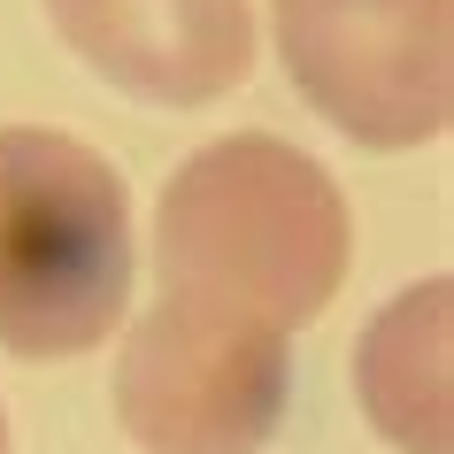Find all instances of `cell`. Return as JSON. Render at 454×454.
Wrapping results in <instances>:
<instances>
[{
	"label": "cell",
	"mask_w": 454,
	"mask_h": 454,
	"mask_svg": "<svg viewBox=\"0 0 454 454\" xmlns=\"http://www.w3.org/2000/svg\"><path fill=\"white\" fill-rule=\"evenodd\" d=\"M85 70L154 108H208L254 70L247 0H47Z\"/></svg>",
	"instance_id": "cell-5"
},
{
	"label": "cell",
	"mask_w": 454,
	"mask_h": 454,
	"mask_svg": "<svg viewBox=\"0 0 454 454\" xmlns=\"http://www.w3.org/2000/svg\"><path fill=\"white\" fill-rule=\"evenodd\" d=\"M447 309L454 286L424 278L362 332L355 347V393L370 408L378 439L401 454H454V408H447Z\"/></svg>",
	"instance_id": "cell-6"
},
{
	"label": "cell",
	"mask_w": 454,
	"mask_h": 454,
	"mask_svg": "<svg viewBox=\"0 0 454 454\" xmlns=\"http://www.w3.org/2000/svg\"><path fill=\"white\" fill-rule=\"evenodd\" d=\"M131 301V192L85 139L0 123V347L93 355Z\"/></svg>",
	"instance_id": "cell-2"
},
{
	"label": "cell",
	"mask_w": 454,
	"mask_h": 454,
	"mask_svg": "<svg viewBox=\"0 0 454 454\" xmlns=\"http://www.w3.org/2000/svg\"><path fill=\"white\" fill-rule=\"evenodd\" d=\"M278 54L355 146H424L454 123V0H278Z\"/></svg>",
	"instance_id": "cell-4"
},
{
	"label": "cell",
	"mask_w": 454,
	"mask_h": 454,
	"mask_svg": "<svg viewBox=\"0 0 454 454\" xmlns=\"http://www.w3.org/2000/svg\"><path fill=\"white\" fill-rule=\"evenodd\" d=\"M293 355L254 309L162 286L116 362V416L139 454H262L286 424Z\"/></svg>",
	"instance_id": "cell-3"
},
{
	"label": "cell",
	"mask_w": 454,
	"mask_h": 454,
	"mask_svg": "<svg viewBox=\"0 0 454 454\" xmlns=\"http://www.w3.org/2000/svg\"><path fill=\"white\" fill-rule=\"evenodd\" d=\"M0 454H8V416H0Z\"/></svg>",
	"instance_id": "cell-7"
},
{
	"label": "cell",
	"mask_w": 454,
	"mask_h": 454,
	"mask_svg": "<svg viewBox=\"0 0 454 454\" xmlns=\"http://www.w3.org/2000/svg\"><path fill=\"white\" fill-rule=\"evenodd\" d=\"M355 215L301 146L270 131L208 139L162 185V286L270 316L278 332L316 324L347 286Z\"/></svg>",
	"instance_id": "cell-1"
}]
</instances>
